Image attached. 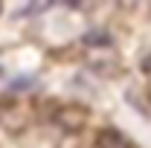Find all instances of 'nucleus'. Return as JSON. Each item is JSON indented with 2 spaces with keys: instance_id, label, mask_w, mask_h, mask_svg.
<instances>
[{
  "instance_id": "1",
  "label": "nucleus",
  "mask_w": 151,
  "mask_h": 148,
  "mask_svg": "<svg viewBox=\"0 0 151 148\" xmlns=\"http://www.w3.org/2000/svg\"><path fill=\"white\" fill-rule=\"evenodd\" d=\"M87 108L84 105H76V102H70V105H61L55 113H52V122H55L61 131H67V134H76V131H81L84 125H87Z\"/></svg>"
},
{
  "instance_id": "2",
  "label": "nucleus",
  "mask_w": 151,
  "mask_h": 148,
  "mask_svg": "<svg viewBox=\"0 0 151 148\" xmlns=\"http://www.w3.org/2000/svg\"><path fill=\"white\" fill-rule=\"evenodd\" d=\"M96 145L99 148H131V142H128L116 128H102L99 134H96Z\"/></svg>"
},
{
  "instance_id": "3",
  "label": "nucleus",
  "mask_w": 151,
  "mask_h": 148,
  "mask_svg": "<svg viewBox=\"0 0 151 148\" xmlns=\"http://www.w3.org/2000/svg\"><path fill=\"white\" fill-rule=\"evenodd\" d=\"M142 73H148V75H151V55L142 58Z\"/></svg>"
}]
</instances>
